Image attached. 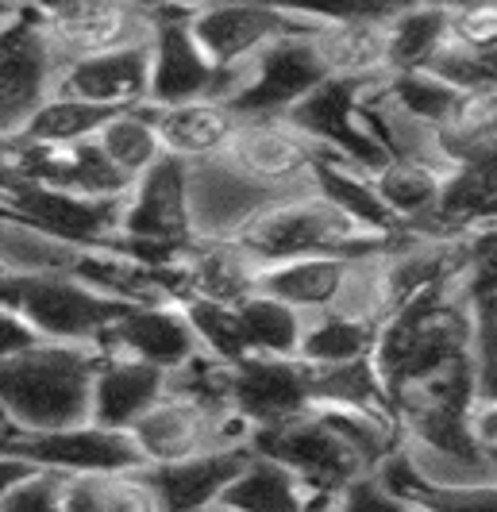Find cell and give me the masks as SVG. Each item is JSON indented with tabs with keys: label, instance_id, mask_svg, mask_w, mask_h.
Returning <instances> with one entry per match:
<instances>
[{
	"label": "cell",
	"instance_id": "1",
	"mask_svg": "<svg viewBox=\"0 0 497 512\" xmlns=\"http://www.w3.org/2000/svg\"><path fill=\"white\" fill-rule=\"evenodd\" d=\"M467 355H471V297L459 282L393 312L378 332L370 362L393 401L401 389H413L447 370L467 366L471 362Z\"/></svg>",
	"mask_w": 497,
	"mask_h": 512
},
{
	"label": "cell",
	"instance_id": "2",
	"mask_svg": "<svg viewBox=\"0 0 497 512\" xmlns=\"http://www.w3.org/2000/svg\"><path fill=\"white\" fill-rule=\"evenodd\" d=\"M101 351L74 343H35L0 366V416L12 436H43L89 420V389Z\"/></svg>",
	"mask_w": 497,
	"mask_h": 512
},
{
	"label": "cell",
	"instance_id": "3",
	"mask_svg": "<svg viewBox=\"0 0 497 512\" xmlns=\"http://www.w3.org/2000/svg\"><path fill=\"white\" fill-rule=\"evenodd\" d=\"M232 243L262 270V266L313 255H374L397 239H370L316 189H305V193H293L286 201L262 208Z\"/></svg>",
	"mask_w": 497,
	"mask_h": 512
},
{
	"label": "cell",
	"instance_id": "4",
	"mask_svg": "<svg viewBox=\"0 0 497 512\" xmlns=\"http://www.w3.org/2000/svg\"><path fill=\"white\" fill-rule=\"evenodd\" d=\"M27 27L54 70L151 43L147 4L128 0H66L51 8H27Z\"/></svg>",
	"mask_w": 497,
	"mask_h": 512
},
{
	"label": "cell",
	"instance_id": "5",
	"mask_svg": "<svg viewBox=\"0 0 497 512\" xmlns=\"http://www.w3.org/2000/svg\"><path fill=\"white\" fill-rule=\"evenodd\" d=\"M197 8V4H193ZM193 8H170V4H147L151 12V85L147 104L151 108H174L189 101H232L239 74H224L209 62V54L197 47L189 20Z\"/></svg>",
	"mask_w": 497,
	"mask_h": 512
},
{
	"label": "cell",
	"instance_id": "6",
	"mask_svg": "<svg viewBox=\"0 0 497 512\" xmlns=\"http://www.w3.org/2000/svg\"><path fill=\"white\" fill-rule=\"evenodd\" d=\"M320 12L270 4H197L189 31L209 62L224 74H243L278 39H313Z\"/></svg>",
	"mask_w": 497,
	"mask_h": 512
},
{
	"label": "cell",
	"instance_id": "7",
	"mask_svg": "<svg viewBox=\"0 0 497 512\" xmlns=\"http://www.w3.org/2000/svg\"><path fill=\"white\" fill-rule=\"evenodd\" d=\"M0 301L12 305L47 343L93 347L116 320L120 305L105 301L74 274H43V278H4Z\"/></svg>",
	"mask_w": 497,
	"mask_h": 512
},
{
	"label": "cell",
	"instance_id": "8",
	"mask_svg": "<svg viewBox=\"0 0 497 512\" xmlns=\"http://www.w3.org/2000/svg\"><path fill=\"white\" fill-rule=\"evenodd\" d=\"M128 436L139 451L143 470H158V466H174V462L212 455V451L247 447L251 428L236 412L205 409V405L185 401L178 393H166Z\"/></svg>",
	"mask_w": 497,
	"mask_h": 512
},
{
	"label": "cell",
	"instance_id": "9",
	"mask_svg": "<svg viewBox=\"0 0 497 512\" xmlns=\"http://www.w3.org/2000/svg\"><path fill=\"white\" fill-rule=\"evenodd\" d=\"M220 158L243 181L282 201L313 189V170L324 154L289 120H243Z\"/></svg>",
	"mask_w": 497,
	"mask_h": 512
},
{
	"label": "cell",
	"instance_id": "10",
	"mask_svg": "<svg viewBox=\"0 0 497 512\" xmlns=\"http://www.w3.org/2000/svg\"><path fill=\"white\" fill-rule=\"evenodd\" d=\"M359 97H363V85L328 77L320 89H313L305 101L289 112L286 120L305 139H313L324 158L347 162V166H355L363 174H374V170H382L390 162V154L382 151L378 139L370 135Z\"/></svg>",
	"mask_w": 497,
	"mask_h": 512
},
{
	"label": "cell",
	"instance_id": "11",
	"mask_svg": "<svg viewBox=\"0 0 497 512\" xmlns=\"http://www.w3.org/2000/svg\"><path fill=\"white\" fill-rule=\"evenodd\" d=\"M120 201L81 197V193L35 185V181H16V185H8L0 193V208L4 212L27 220L31 228L47 231L51 239L74 247V251L108 247L120 235Z\"/></svg>",
	"mask_w": 497,
	"mask_h": 512
},
{
	"label": "cell",
	"instance_id": "12",
	"mask_svg": "<svg viewBox=\"0 0 497 512\" xmlns=\"http://www.w3.org/2000/svg\"><path fill=\"white\" fill-rule=\"evenodd\" d=\"M328 81L313 39H278L239 74L232 108L239 120H286L313 89Z\"/></svg>",
	"mask_w": 497,
	"mask_h": 512
},
{
	"label": "cell",
	"instance_id": "13",
	"mask_svg": "<svg viewBox=\"0 0 497 512\" xmlns=\"http://www.w3.org/2000/svg\"><path fill=\"white\" fill-rule=\"evenodd\" d=\"M247 447L255 455H262V459L282 462L305 486L324 493V497H332V501H336L340 489H347L355 478L367 474L359 466V459L316 420L313 412H305L297 420H286V424H274V428L251 432Z\"/></svg>",
	"mask_w": 497,
	"mask_h": 512
},
{
	"label": "cell",
	"instance_id": "14",
	"mask_svg": "<svg viewBox=\"0 0 497 512\" xmlns=\"http://www.w3.org/2000/svg\"><path fill=\"white\" fill-rule=\"evenodd\" d=\"M0 447L16 451L39 470H51L58 478L70 474H124V470H143L139 451L128 432H112L101 424H74L62 432H43V436H8Z\"/></svg>",
	"mask_w": 497,
	"mask_h": 512
},
{
	"label": "cell",
	"instance_id": "15",
	"mask_svg": "<svg viewBox=\"0 0 497 512\" xmlns=\"http://www.w3.org/2000/svg\"><path fill=\"white\" fill-rule=\"evenodd\" d=\"M497 228V147L451 162L432 216L409 235L471 243Z\"/></svg>",
	"mask_w": 497,
	"mask_h": 512
},
{
	"label": "cell",
	"instance_id": "16",
	"mask_svg": "<svg viewBox=\"0 0 497 512\" xmlns=\"http://www.w3.org/2000/svg\"><path fill=\"white\" fill-rule=\"evenodd\" d=\"M393 8H351V12H320L313 51L332 81L374 85L390 77V24Z\"/></svg>",
	"mask_w": 497,
	"mask_h": 512
},
{
	"label": "cell",
	"instance_id": "17",
	"mask_svg": "<svg viewBox=\"0 0 497 512\" xmlns=\"http://www.w3.org/2000/svg\"><path fill=\"white\" fill-rule=\"evenodd\" d=\"M228 405L239 420L259 432L313 412V370L301 359H243L232 366Z\"/></svg>",
	"mask_w": 497,
	"mask_h": 512
},
{
	"label": "cell",
	"instance_id": "18",
	"mask_svg": "<svg viewBox=\"0 0 497 512\" xmlns=\"http://www.w3.org/2000/svg\"><path fill=\"white\" fill-rule=\"evenodd\" d=\"M101 355H120V359L147 362L155 370L174 374L182 362H189L201 343L189 328V316L182 305H143L120 308L116 320L97 339Z\"/></svg>",
	"mask_w": 497,
	"mask_h": 512
},
{
	"label": "cell",
	"instance_id": "19",
	"mask_svg": "<svg viewBox=\"0 0 497 512\" xmlns=\"http://www.w3.org/2000/svg\"><path fill=\"white\" fill-rule=\"evenodd\" d=\"M274 201L278 197L255 189L251 181H243L224 158L189 166V212H193V235L197 239L228 243Z\"/></svg>",
	"mask_w": 497,
	"mask_h": 512
},
{
	"label": "cell",
	"instance_id": "20",
	"mask_svg": "<svg viewBox=\"0 0 497 512\" xmlns=\"http://www.w3.org/2000/svg\"><path fill=\"white\" fill-rule=\"evenodd\" d=\"M147 85H151V58L147 47H128L101 58H85L58 66L51 77V93L74 97L81 104H93L101 112H128L147 104Z\"/></svg>",
	"mask_w": 497,
	"mask_h": 512
},
{
	"label": "cell",
	"instance_id": "21",
	"mask_svg": "<svg viewBox=\"0 0 497 512\" xmlns=\"http://www.w3.org/2000/svg\"><path fill=\"white\" fill-rule=\"evenodd\" d=\"M70 274L120 308L182 305L178 266H151V262H139V258L116 251V247L78 251V262H74Z\"/></svg>",
	"mask_w": 497,
	"mask_h": 512
},
{
	"label": "cell",
	"instance_id": "22",
	"mask_svg": "<svg viewBox=\"0 0 497 512\" xmlns=\"http://www.w3.org/2000/svg\"><path fill=\"white\" fill-rule=\"evenodd\" d=\"M378 255V251H374ZM367 255H313L278 262V266H262L259 270V293L297 308L301 316H316L328 308L347 305L359 266Z\"/></svg>",
	"mask_w": 497,
	"mask_h": 512
},
{
	"label": "cell",
	"instance_id": "23",
	"mask_svg": "<svg viewBox=\"0 0 497 512\" xmlns=\"http://www.w3.org/2000/svg\"><path fill=\"white\" fill-rule=\"evenodd\" d=\"M170 389V374L147 362L101 355L93 389H89V424H101L112 432H131Z\"/></svg>",
	"mask_w": 497,
	"mask_h": 512
},
{
	"label": "cell",
	"instance_id": "24",
	"mask_svg": "<svg viewBox=\"0 0 497 512\" xmlns=\"http://www.w3.org/2000/svg\"><path fill=\"white\" fill-rule=\"evenodd\" d=\"M239 124L243 120L228 101H189L174 104V108H155L162 154L182 166H201V162L220 158L228 151Z\"/></svg>",
	"mask_w": 497,
	"mask_h": 512
},
{
	"label": "cell",
	"instance_id": "25",
	"mask_svg": "<svg viewBox=\"0 0 497 512\" xmlns=\"http://www.w3.org/2000/svg\"><path fill=\"white\" fill-rule=\"evenodd\" d=\"M185 301H209V305H239L259 289V266L239 251L236 243L220 239H193L178 262Z\"/></svg>",
	"mask_w": 497,
	"mask_h": 512
},
{
	"label": "cell",
	"instance_id": "26",
	"mask_svg": "<svg viewBox=\"0 0 497 512\" xmlns=\"http://www.w3.org/2000/svg\"><path fill=\"white\" fill-rule=\"evenodd\" d=\"M247 455H251V447H232V451H212V455H197V459L174 462V466H158L147 474H151L166 512H209L220 505L224 489L236 482Z\"/></svg>",
	"mask_w": 497,
	"mask_h": 512
},
{
	"label": "cell",
	"instance_id": "27",
	"mask_svg": "<svg viewBox=\"0 0 497 512\" xmlns=\"http://www.w3.org/2000/svg\"><path fill=\"white\" fill-rule=\"evenodd\" d=\"M220 509L228 512H320L332 509V497L309 489L293 470L282 462L262 459V455H247L236 482L224 489Z\"/></svg>",
	"mask_w": 497,
	"mask_h": 512
},
{
	"label": "cell",
	"instance_id": "28",
	"mask_svg": "<svg viewBox=\"0 0 497 512\" xmlns=\"http://www.w3.org/2000/svg\"><path fill=\"white\" fill-rule=\"evenodd\" d=\"M313 189L340 216H347L363 235H370V239H401L405 235L401 224L390 216V208L382 205V197H378L370 174H363V170H355L347 162L320 158L313 170Z\"/></svg>",
	"mask_w": 497,
	"mask_h": 512
},
{
	"label": "cell",
	"instance_id": "29",
	"mask_svg": "<svg viewBox=\"0 0 497 512\" xmlns=\"http://www.w3.org/2000/svg\"><path fill=\"white\" fill-rule=\"evenodd\" d=\"M382 324L374 316L351 312V308H328L305 316V335L297 359L309 366H347V362L374 359Z\"/></svg>",
	"mask_w": 497,
	"mask_h": 512
},
{
	"label": "cell",
	"instance_id": "30",
	"mask_svg": "<svg viewBox=\"0 0 497 512\" xmlns=\"http://www.w3.org/2000/svg\"><path fill=\"white\" fill-rule=\"evenodd\" d=\"M444 174L447 166H440V162L390 158L382 170L370 174V181H374L382 205L390 208V216L409 235L417 224H424L432 216V208L440 201V189H444Z\"/></svg>",
	"mask_w": 497,
	"mask_h": 512
},
{
	"label": "cell",
	"instance_id": "31",
	"mask_svg": "<svg viewBox=\"0 0 497 512\" xmlns=\"http://www.w3.org/2000/svg\"><path fill=\"white\" fill-rule=\"evenodd\" d=\"M313 416L332 432V436L340 439L343 447L359 459V466L374 474L378 466H386V462L401 451V424H397V416L386 409H351V405H316Z\"/></svg>",
	"mask_w": 497,
	"mask_h": 512
},
{
	"label": "cell",
	"instance_id": "32",
	"mask_svg": "<svg viewBox=\"0 0 497 512\" xmlns=\"http://www.w3.org/2000/svg\"><path fill=\"white\" fill-rule=\"evenodd\" d=\"M97 151L108 158V166L128 181H139L155 162H162V143H158L155 128V108L143 104V108H128V112H112L101 131L93 135Z\"/></svg>",
	"mask_w": 497,
	"mask_h": 512
},
{
	"label": "cell",
	"instance_id": "33",
	"mask_svg": "<svg viewBox=\"0 0 497 512\" xmlns=\"http://www.w3.org/2000/svg\"><path fill=\"white\" fill-rule=\"evenodd\" d=\"M105 120L108 112L93 108V104H81L74 97H62V93H47L20 124L16 143L39 147V151H66V147L89 143Z\"/></svg>",
	"mask_w": 497,
	"mask_h": 512
},
{
	"label": "cell",
	"instance_id": "34",
	"mask_svg": "<svg viewBox=\"0 0 497 512\" xmlns=\"http://www.w3.org/2000/svg\"><path fill=\"white\" fill-rule=\"evenodd\" d=\"M78 251L51 239L47 231L31 228L27 220L0 208V274L4 278H43V274H70Z\"/></svg>",
	"mask_w": 497,
	"mask_h": 512
},
{
	"label": "cell",
	"instance_id": "35",
	"mask_svg": "<svg viewBox=\"0 0 497 512\" xmlns=\"http://www.w3.org/2000/svg\"><path fill=\"white\" fill-rule=\"evenodd\" d=\"M386 35H390V74L428 70L447 47V4L393 8Z\"/></svg>",
	"mask_w": 497,
	"mask_h": 512
},
{
	"label": "cell",
	"instance_id": "36",
	"mask_svg": "<svg viewBox=\"0 0 497 512\" xmlns=\"http://www.w3.org/2000/svg\"><path fill=\"white\" fill-rule=\"evenodd\" d=\"M236 312L251 355H259V359H297L301 335H305V316L297 308L282 305V301L255 289L251 297L239 301Z\"/></svg>",
	"mask_w": 497,
	"mask_h": 512
},
{
	"label": "cell",
	"instance_id": "37",
	"mask_svg": "<svg viewBox=\"0 0 497 512\" xmlns=\"http://www.w3.org/2000/svg\"><path fill=\"white\" fill-rule=\"evenodd\" d=\"M382 486L413 501L420 512H497V482H474V486H428L409 470L401 451L386 466L374 470Z\"/></svg>",
	"mask_w": 497,
	"mask_h": 512
},
{
	"label": "cell",
	"instance_id": "38",
	"mask_svg": "<svg viewBox=\"0 0 497 512\" xmlns=\"http://www.w3.org/2000/svg\"><path fill=\"white\" fill-rule=\"evenodd\" d=\"M497 147V89L482 93H459L444 124L436 128V151L447 166L467 154Z\"/></svg>",
	"mask_w": 497,
	"mask_h": 512
},
{
	"label": "cell",
	"instance_id": "39",
	"mask_svg": "<svg viewBox=\"0 0 497 512\" xmlns=\"http://www.w3.org/2000/svg\"><path fill=\"white\" fill-rule=\"evenodd\" d=\"M309 370H313V409L316 405H351V409L393 412L390 393L370 359L347 362V366H309Z\"/></svg>",
	"mask_w": 497,
	"mask_h": 512
},
{
	"label": "cell",
	"instance_id": "40",
	"mask_svg": "<svg viewBox=\"0 0 497 512\" xmlns=\"http://www.w3.org/2000/svg\"><path fill=\"white\" fill-rule=\"evenodd\" d=\"M386 97H390L409 120L424 124L428 131H436L451 116V108L459 101V89H451L444 77H436L432 70H405V74H390L382 81Z\"/></svg>",
	"mask_w": 497,
	"mask_h": 512
},
{
	"label": "cell",
	"instance_id": "41",
	"mask_svg": "<svg viewBox=\"0 0 497 512\" xmlns=\"http://www.w3.org/2000/svg\"><path fill=\"white\" fill-rule=\"evenodd\" d=\"M471 382L474 405H497V293H482L471 301Z\"/></svg>",
	"mask_w": 497,
	"mask_h": 512
},
{
	"label": "cell",
	"instance_id": "42",
	"mask_svg": "<svg viewBox=\"0 0 497 512\" xmlns=\"http://www.w3.org/2000/svg\"><path fill=\"white\" fill-rule=\"evenodd\" d=\"M185 316H189V328L197 335L201 351L212 355V359L236 362L251 359L247 351V339H243V324H239L236 305H209V301H185Z\"/></svg>",
	"mask_w": 497,
	"mask_h": 512
},
{
	"label": "cell",
	"instance_id": "43",
	"mask_svg": "<svg viewBox=\"0 0 497 512\" xmlns=\"http://www.w3.org/2000/svg\"><path fill=\"white\" fill-rule=\"evenodd\" d=\"M166 393H178L185 401H197L205 409L232 412L228 397H232V366L220 359H212L205 351H197L189 362H182L174 374H170V389Z\"/></svg>",
	"mask_w": 497,
	"mask_h": 512
},
{
	"label": "cell",
	"instance_id": "44",
	"mask_svg": "<svg viewBox=\"0 0 497 512\" xmlns=\"http://www.w3.org/2000/svg\"><path fill=\"white\" fill-rule=\"evenodd\" d=\"M447 43L459 51H497V0L447 4Z\"/></svg>",
	"mask_w": 497,
	"mask_h": 512
},
{
	"label": "cell",
	"instance_id": "45",
	"mask_svg": "<svg viewBox=\"0 0 497 512\" xmlns=\"http://www.w3.org/2000/svg\"><path fill=\"white\" fill-rule=\"evenodd\" d=\"M332 512H420L413 501H405L401 493H393L390 486H382L378 474H363L355 478L347 489L336 493Z\"/></svg>",
	"mask_w": 497,
	"mask_h": 512
},
{
	"label": "cell",
	"instance_id": "46",
	"mask_svg": "<svg viewBox=\"0 0 497 512\" xmlns=\"http://www.w3.org/2000/svg\"><path fill=\"white\" fill-rule=\"evenodd\" d=\"M105 512H166V505L147 470H124L108 478Z\"/></svg>",
	"mask_w": 497,
	"mask_h": 512
},
{
	"label": "cell",
	"instance_id": "47",
	"mask_svg": "<svg viewBox=\"0 0 497 512\" xmlns=\"http://www.w3.org/2000/svg\"><path fill=\"white\" fill-rule=\"evenodd\" d=\"M58 482V474L35 466L0 497V512H58Z\"/></svg>",
	"mask_w": 497,
	"mask_h": 512
},
{
	"label": "cell",
	"instance_id": "48",
	"mask_svg": "<svg viewBox=\"0 0 497 512\" xmlns=\"http://www.w3.org/2000/svg\"><path fill=\"white\" fill-rule=\"evenodd\" d=\"M105 486L101 474H70L58 482V512H105Z\"/></svg>",
	"mask_w": 497,
	"mask_h": 512
},
{
	"label": "cell",
	"instance_id": "49",
	"mask_svg": "<svg viewBox=\"0 0 497 512\" xmlns=\"http://www.w3.org/2000/svg\"><path fill=\"white\" fill-rule=\"evenodd\" d=\"M35 343H43V335L35 332L16 308L0 301V366L12 362L16 355H24V351H31Z\"/></svg>",
	"mask_w": 497,
	"mask_h": 512
},
{
	"label": "cell",
	"instance_id": "50",
	"mask_svg": "<svg viewBox=\"0 0 497 512\" xmlns=\"http://www.w3.org/2000/svg\"><path fill=\"white\" fill-rule=\"evenodd\" d=\"M31 470H35V466H31L27 459H20V455H16V451H8V447H0V497L16 486L20 478H27Z\"/></svg>",
	"mask_w": 497,
	"mask_h": 512
},
{
	"label": "cell",
	"instance_id": "51",
	"mask_svg": "<svg viewBox=\"0 0 497 512\" xmlns=\"http://www.w3.org/2000/svg\"><path fill=\"white\" fill-rule=\"evenodd\" d=\"M474 436L482 439V447H497V405L474 412Z\"/></svg>",
	"mask_w": 497,
	"mask_h": 512
},
{
	"label": "cell",
	"instance_id": "52",
	"mask_svg": "<svg viewBox=\"0 0 497 512\" xmlns=\"http://www.w3.org/2000/svg\"><path fill=\"white\" fill-rule=\"evenodd\" d=\"M12 178H16V139L0 135V193L12 185Z\"/></svg>",
	"mask_w": 497,
	"mask_h": 512
},
{
	"label": "cell",
	"instance_id": "53",
	"mask_svg": "<svg viewBox=\"0 0 497 512\" xmlns=\"http://www.w3.org/2000/svg\"><path fill=\"white\" fill-rule=\"evenodd\" d=\"M20 16H24V8H16V4H0V35L16 24Z\"/></svg>",
	"mask_w": 497,
	"mask_h": 512
},
{
	"label": "cell",
	"instance_id": "54",
	"mask_svg": "<svg viewBox=\"0 0 497 512\" xmlns=\"http://www.w3.org/2000/svg\"><path fill=\"white\" fill-rule=\"evenodd\" d=\"M486 459H490V466H494V474H497V447H486Z\"/></svg>",
	"mask_w": 497,
	"mask_h": 512
},
{
	"label": "cell",
	"instance_id": "55",
	"mask_svg": "<svg viewBox=\"0 0 497 512\" xmlns=\"http://www.w3.org/2000/svg\"><path fill=\"white\" fill-rule=\"evenodd\" d=\"M209 512H228V509H220V505H216V509H209Z\"/></svg>",
	"mask_w": 497,
	"mask_h": 512
},
{
	"label": "cell",
	"instance_id": "56",
	"mask_svg": "<svg viewBox=\"0 0 497 512\" xmlns=\"http://www.w3.org/2000/svg\"><path fill=\"white\" fill-rule=\"evenodd\" d=\"M320 512H332V509H320Z\"/></svg>",
	"mask_w": 497,
	"mask_h": 512
},
{
	"label": "cell",
	"instance_id": "57",
	"mask_svg": "<svg viewBox=\"0 0 497 512\" xmlns=\"http://www.w3.org/2000/svg\"><path fill=\"white\" fill-rule=\"evenodd\" d=\"M0 282H4V274H0Z\"/></svg>",
	"mask_w": 497,
	"mask_h": 512
}]
</instances>
